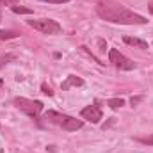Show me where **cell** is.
Listing matches in <instances>:
<instances>
[{"label": "cell", "instance_id": "cell-1", "mask_svg": "<svg viewBox=\"0 0 153 153\" xmlns=\"http://www.w3.org/2000/svg\"><path fill=\"white\" fill-rule=\"evenodd\" d=\"M96 13L102 20L111 22V23H119V25H146L148 20L134 13L132 9L117 4L116 0H96Z\"/></svg>", "mask_w": 153, "mask_h": 153}, {"label": "cell", "instance_id": "cell-16", "mask_svg": "<svg viewBox=\"0 0 153 153\" xmlns=\"http://www.w3.org/2000/svg\"><path fill=\"white\" fill-rule=\"evenodd\" d=\"M41 89H43V93H45V94H48V96H52V94H53V91H52L46 84H43V85H41Z\"/></svg>", "mask_w": 153, "mask_h": 153}, {"label": "cell", "instance_id": "cell-14", "mask_svg": "<svg viewBox=\"0 0 153 153\" xmlns=\"http://www.w3.org/2000/svg\"><path fill=\"white\" fill-rule=\"evenodd\" d=\"M135 141H139V143H143V144L153 146V135H148V137H135Z\"/></svg>", "mask_w": 153, "mask_h": 153}, {"label": "cell", "instance_id": "cell-9", "mask_svg": "<svg viewBox=\"0 0 153 153\" xmlns=\"http://www.w3.org/2000/svg\"><path fill=\"white\" fill-rule=\"evenodd\" d=\"M123 41L128 45V46H134V48H139V50H148V43L143 41L139 38H132V36H125Z\"/></svg>", "mask_w": 153, "mask_h": 153}, {"label": "cell", "instance_id": "cell-17", "mask_svg": "<svg viewBox=\"0 0 153 153\" xmlns=\"http://www.w3.org/2000/svg\"><path fill=\"white\" fill-rule=\"evenodd\" d=\"M41 2H48V4H66L70 0H41Z\"/></svg>", "mask_w": 153, "mask_h": 153}, {"label": "cell", "instance_id": "cell-19", "mask_svg": "<svg viewBox=\"0 0 153 153\" xmlns=\"http://www.w3.org/2000/svg\"><path fill=\"white\" fill-rule=\"evenodd\" d=\"M0 85H2V80H0Z\"/></svg>", "mask_w": 153, "mask_h": 153}, {"label": "cell", "instance_id": "cell-11", "mask_svg": "<svg viewBox=\"0 0 153 153\" xmlns=\"http://www.w3.org/2000/svg\"><path fill=\"white\" fill-rule=\"evenodd\" d=\"M11 9H13V13H16V14H32V9H29V7H22V5H13Z\"/></svg>", "mask_w": 153, "mask_h": 153}, {"label": "cell", "instance_id": "cell-6", "mask_svg": "<svg viewBox=\"0 0 153 153\" xmlns=\"http://www.w3.org/2000/svg\"><path fill=\"white\" fill-rule=\"evenodd\" d=\"M80 85H84V80H82L80 76H75V75L66 76V80H64V82L61 84L62 91H68L70 87H80Z\"/></svg>", "mask_w": 153, "mask_h": 153}, {"label": "cell", "instance_id": "cell-5", "mask_svg": "<svg viewBox=\"0 0 153 153\" xmlns=\"http://www.w3.org/2000/svg\"><path fill=\"white\" fill-rule=\"evenodd\" d=\"M80 116L84 117V119H87V121H91V123H100V119H102V109L98 107V105H87L85 109H82L80 111Z\"/></svg>", "mask_w": 153, "mask_h": 153}, {"label": "cell", "instance_id": "cell-12", "mask_svg": "<svg viewBox=\"0 0 153 153\" xmlns=\"http://www.w3.org/2000/svg\"><path fill=\"white\" fill-rule=\"evenodd\" d=\"M107 103H109V107H111V109H119V107H123V105H125V100H121V98H111Z\"/></svg>", "mask_w": 153, "mask_h": 153}, {"label": "cell", "instance_id": "cell-15", "mask_svg": "<svg viewBox=\"0 0 153 153\" xmlns=\"http://www.w3.org/2000/svg\"><path fill=\"white\" fill-rule=\"evenodd\" d=\"M18 2H20V0H0V7H2V5H11V7H13V5L18 4Z\"/></svg>", "mask_w": 153, "mask_h": 153}, {"label": "cell", "instance_id": "cell-18", "mask_svg": "<svg viewBox=\"0 0 153 153\" xmlns=\"http://www.w3.org/2000/svg\"><path fill=\"white\" fill-rule=\"evenodd\" d=\"M150 13H153V4L150 5Z\"/></svg>", "mask_w": 153, "mask_h": 153}, {"label": "cell", "instance_id": "cell-8", "mask_svg": "<svg viewBox=\"0 0 153 153\" xmlns=\"http://www.w3.org/2000/svg\"><path fill=\"white\" fill-rule=\"evenodd\" d=\"M82 126H84V121H82V119H75V117H71V116H68V119H66L64 125H62V128L68 130V132H75V130L82 128Z\"/></svg>", "mask_w": 153, "mask_h": 153}, {"label": "cell", "instance_id": "cell-2", "mask_svg": "<svg viewBox=\"0 0 153 153\" xmlns=\"http://www.w3.org/2000/svg\"><path fill=\"white\" fill-rule=\"evenodd\" d=\"M27 23L34 29V30H38L41 34H48V36H53V34H61V30H62V27L55 22V20H52V18H39V20H27Z\"/></svg>", "mask_w": 153, "mask_h": 153}, {"label": "cell", "instance_id": "cell-13", "mask_svg": "<svg viewBox=\"0 0 153 153\" xmlns=\"http://www.w3.org/2000/svg\"><path fill=\"white\" fill-rule=\"evenodd\" d=\"M9 61H14V55H13V53L2 55V57H0V68H2V66H5V64H7Z\"/></svg>", "mask_w": 153, "mask_h": 153}, {"label": "cell", "instance_id": "cell-7", "mask_svg": "<svg viewBox=\"0 0 153 153\" xmlns=\"http://www.w3.org/2000/svg\"><path fill=\"white\" fill-rule=\"evenodd\" d=\"M45 119H48L50 123H55V125L62 126V125H64V121L68 119V116H66V114H59V112H55V111H48V112L45 114Z\"/></svg>", "mask_w": 153, "mask_h": 153}, {"label": "cell", "instance_id": "cell-4", "mask_svg": "<svg viewBox=\"0 0 153 153\" xmlns=\"http://www.w3.org/2000/svg\"><path fill=\"white\" fill-rule=\"evenodd\" d=\"M109 61L114 64L116 68H119V70H123V71H132V70H135L137 68V64L134 62V61H130L126 55H123L119 50H116L112 48L111 52H109Z\"/></svg>", "mask_w": 153, "mask_h": 153}, {"label": "cell", "instance_id": "cell-3", "mask_svg": "<svg viewBox=\"0 0 153 153\" xmlns=\"http://www.w3.org/2000/svg\"><path fill=\"white\" fill-rule=\"evenodd\" d=\"M14 105H16V109L18 111H22V112H25L27 116H30V117H38L41 114V111H43V102H39V100H29V98H14V102H13Z\"/></svg>", "mask_w": 153, "mask_h": 153}, {"label": "cell", "instance_id": "cell-10", "mask_svg": "<svg viewBox=\"0 0 153 153\" xmlns=\"http://www.w3.org/2000/svg\"><path fill=\"white\" fill-rule=\"evenodd\" d=\"M18 36L20 34L16 30H5V29L0 30V41H4V39H14V38H18Z\"/></svg>", "mask_w": 153, "mask_h": 153}]
</instances>
